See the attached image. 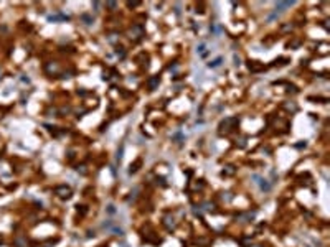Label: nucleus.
<instances>
[{
  "label": "nucleus",
  "instance_id": "4",
  "mask_svg": "<svg viewBox=\"0 0 330 247\" xmlns=\"http://www.w3.org/2000/svg\"><path fill=\"white\" fill-rule=\"evenodd\" d=\"M253 180H256V183L259 185V188H261L263 191H269V189H271V185L267 183V180L261 178L259 175H254V176H253Z\"/></svg>",
  "mask_w": 330,
  "mask_h": 247
},
{
  "label": "nucleus",
  "instance_id": "23",
  "mask_svg": "<svg viewBox=\"0 0 330 247\" xmlns=\"http://www.w3.org/2000/svg\"><path fill=\"white\" fill-rule=\"evenodd\" d=\"M233 60H234V66H239V64H241V63H239V61H241V60H239V56H236V54H234V58H233Z\"/></svg>",
  "mask_w": 330,
  "mask_h": 247
},
{
  "label": "nucleus",
  "instance_id": "25",
  "mask_svg": "<svg viewBox=\"0 0 330 247\" xmlns=\"http://www.w3.org/2000/svg\"><path fill=\"white\" fill-rule=\"evenodd\" d=\"M61 78H63V79H69V78H71V73H65Z\"/></svg>",
  "mask_w": 330,
  "mask_h": 247
},
{
  "label": "nucleus",
  "instance_id": "27",
  "mask_svg": "<svg viewBox=\"0 0 330 247\" xmlns=\"http://www.w3.org/2000/svg\"><path fill=\"white\" fill-rule=\"evenodd\" d=\"M305 247H310V246H305Z\"/></svg>",
  "mask_w": 330,
  "mask_h": 247
},
{
  "label": "nucleus",
  "instance_id": "16",
  "mask_svg": "<svg viewBox=\"0 0 330 247\" xmlns=\"http://www.w3.org/2000/svg\"><path fill=\"white\" fill-rule=\"evenodd\" d=\"M203 206H205L206 211H213V209H215V204H210V203H205Z\"/></svg>",
  "mask_w": 330,
  "mask_h": 247
},
{
  "label": "nucleus",
  "instance_id": "19",
  "mask_svg": "<svg viewBox=\"0 0 330 247\" xmlns=\"http://www.w3.org/2000/svg\"><path fill=\"white\" fill-rule=\"evenodd\" d=\"M228 168H230V170H226V171L223 170V175H233V173H234V168H233V167H228Z\"/></svg>",
  "mask_w": 330,
  "mask_h": 247
},
{
  "label": "nucleus",
  "instance_id": "10",
  "mask_svg": "<svg viewBox=\"0 0 330 247\" xmlns=\"http://www.w3.org/2000/svg\"><path fill=\"white\" fill-rule=\"evenodd\" d=\"M79 18H81V21H83L84 25H91L92 21H94V18H92V15H89V13H83V15H81V17H79Z\"/></svg>",
  "mask_w": 330,
  "mask_h": 247
},
{
  "label": "nucleus",
  "instance_id": "11",
  "mask_svg": "<svg viewBox=\"0 0 330 247\" xmlns=\"http://www.w3.org/2000/svg\"><path fill=\"white\" fill-rule=\"evenodd\" d=\"M221 63H223V58H221V56H218L216 60H213V61H210V63H208V68H218Z\"/></svg>",
  "mask_w": 330,
  "mask_h": 247
},
{
  "label": "nucleus",
  "instance_id": "15",
  "mask_svg": "<svg viewBox=\"0 0 330 247\" xmlns=\"http://www.w3.org/2000/svg\"><path fill=\"white\" fill-rule=\"evenodd\" d=\"M116 54H117V56H121V58H124V56H125L124 48H116Z\"/></svg>",
  "mask_w": 330,
  "mask_h": 247
},
{
  "label": "nucleus",
  "instance_id": "26",
  "mask_svg": "<svg viewBox=\"0 0 330 247\" xmlns=\"http://www.w3.org/2000/svg\"><path fill=\"white\" fill-rule=\"evenodd\" d=\"M92 7L96 8V12H98V8L101 7V3H99V2H94V3H92Z\"/></svg>",
  "mask_w": 330,
  "mask_h": 247
},
{
  "label": "nucleus",
  "instance_id": "13",
  "mask_svg": "<svg viewBox=\"0 0 330 247\" xmlns=\"http://www.w3.org/2000/svg\"><path fill=\"white\" fill-rule=\"evenodd\" d=\"M119 38V35L117 33H111L109 36H107V41H111V43H116V40Z\"/></svg>",
  "mask_w": 330,
  "mask_h": 247
},
{
  "label": "nucleus",
  "instance_id": "22",
  "mask_svg": "<svg viewBox=\"0 0 330 247\" xmlns=\"http://www.w3.org/2000/svg\"><path fill=\"white\" fill-rule=\"evenodd\" d=\"M107 213H109V214L116 213V209H114V206H112V204H109V206H107Z\"/></svg>",
  "mask_w": 330,
  "mask_h": 247
},
{
  "label": "nucleus",
  "instance_id": "28",
  "mask_svg": "<svg viewBox=\"0 0 330 247\" xmlns=\"http://www.w3.org/2000/svg\"><path fill=\"white\" fill-rule=\"evenodd\" d=\"M254 247H259V246H254Z\"/></svg>",
  "mask_w": 330,
  "mask_h": 247
},
{
  "label": "nucleus",
  "instance_id": "6",
  "mask_svg": "<svg viewBox=\"0 0 330 247\" xmlns=\"http://www.w3.org/2000/svg\"><path fill=\"white\" fill-rule=\"evenodd\" d=\"M69 20V17L65 13H55V15H48V21H65Z\"/></svg>",
  "mask_w": 330,
  "mask_h": 247
},
{
  "label": "nucleus",
  "instance_id": "12",
  "mask_svg": "<svg viewBox=\"0 0 330 247\" xmlns=\"http://www.w3.org/2000/svg\"><path fill=\"white\" fill-rule=\"evenodd\" d=\"M58 69H59V66L56 64V63H55V64H53V63H48V64H46V71H48V73H51V71L53 73H56Z\"/></svg>",
  "mask_w": 330,
  "mask_h": 247
},
{
  "label": "nucleus",
  "instance_id": "3",
  "mask_svg": "<svg viewBox=\"0 0 330 247\" xmlns=\"http://www.w3.org/2000/svg\"><path fill=\"white\" fill-rule=\"evenodd\" d=\"M55 193L58 194L59 198H69L71 196V188L66 186V185H61V186H56Z\"/></svg>",
  "mask_w": 330,
  "mask_h": 247
},
{
  "label": "nucleus",
  "instance_id": "7",
  "mask_svg": "<svg viewBox=\"0 0 330 247\" xmlns=\"http://www.w3.org/2000/svg\"><path fill=\"white\" fill-rule=\"evenodd\" d=\"M248 68H249V71H253V73H257V71H264L266 68L263 66V64H259L257 61H249L248 63Z\"/></svg>",
  "mask_w": 330,
  "mask_h": 247
},
{
  "label": "nucleus",
  "instance_id": "17",
  "mask_svg": "<svg viewBox=\"0 0 330 247\" xmlns=\"http://www.w3.org/2000/svg\"><path fill=\"white\" fill-rule=\"evenodd\" d=\"M139 165H140V161H137L135 165H131V170H129V171H131V173H134V171H137V167H139Z\"/></svg>",
  "mask_w": 330,
  "mask_h": 247
},
{
  "label": "nucleus",
  "instance_id": "20",
  "mask_svg": "<svg viewBox=\"0 0 330 247\" xmlns=\"http://www.w3.org/2000/svg\"><path fill=\"white\" fill-rule=\"evenodd\" d=\"M106 7H109V8H116V7H117V3H116V2H107V3H106Z\"/></svg>",
  "mask_w": 330,
  "mask_h": 247
},
{
  "label": "nucleus",
  "instance_id": "14",
  "mask_svg": "<svg viewBox=\"0 0 330 247\" xmlns=\"http://www.w3.org/2000/svg\"><path fill=\"white\" fill-rule=\"evenodd\" d=\"M205 48H206V45L205 43H200L197 46V53H200V54H203V51H205Z\"/></svg>",
  "mask_w": 330,
  "mask_h": 247
},
{
  "label": "nucleus",
  "instance_id": "9",
  "mask_svg": "<svg viewBox=\"0 0 330 247\" xmlns=\"http://www.w3.org/2000/svg\"><path fill=\"white\" fill-rule=\"evenodd\" d=\"M158 82H160V76H152L150 79H149V89H150V91H155L158 86Z\"/></svg>",
  "mask_w": 330,
  "mask_h": 247
},
{
  "label": "nucleus",
  "instance_id": "24",
  "mask_svg": "<svg viewBox=\"0 0 330 247\" xmlns=\"http://www.w3.org/2000/svg\"><path fill=\"white\" fill-rule=\"evenodd\" d=\"M140 2H127V7H137Z\"/></svg>",
  "mask_w": 330,
  "mask_h": 247
},
{
  "label": "nucleus",
  "instance_id": "2",
  "mask_svg": "<svg viewBox=\"0 0 330 247\" xmlns=\"http://www.w3.org/2000/svg\"><path fill=\"white\" fill-rule=\"evenodd\" d=\"M231 124H238V117H228V119H224L221 124H220V134H223V132H230L231 129L230 125Z\"/></svg>",
  "mask_w": 330,
  "mask_h": 247
},
{
  "label": "nucleus",
  "instance_id": "21",
  "mask_svg": "<svg viewBox=\"0 0 330 247\" xmlns=\"http://www.w3.org/2000/svg\"><path fill=\"white\" fill-rule=\"evenodd\" d=\"M281 30H282V31H289V30H292V25H282Z\"/></svg>",
  "mask_w": 330,
  "mask_h": 247
},
{
  "label": "nucleus",
  "instance_id": "5",
  "mask_svg": "<svg viewBox=\"0 0 330 247\" xmlns=\"http://www.w3.org/2000/svg\"><path fill=\"white\" fill-rule=\"evenodd\" d=\"M292 5H296V2L292 0V2H277L276 3V12L279 13V12H284L286 8H290Z\"/></svg>",
  "mask_w": 330,
  "mask_h": 247
},
{
  "label": "nucleus",
  "instance_id": "8",
  "mask_svg": "<svg viewBox=\"0 0 330 247\" xmlns=\"http://www.w3.org/2000/svg\"><path fill=\"white\" fill-rule=\"evenodd\" d=\"M254 214H256V213H244V214H238V216H236V221H239V222H248V221H251L253 218H254Z\"/></svg>",
  "mask_w": 330,
  "mask_h": 247
},
{
  "label": "nucleus",
  "instance_id": "1",
  "mask_svg": "<svg viewBox=\"0 0 330 247\" xmlns=\"http://www.w3.org/2000/svg\"><path fill=\"white\" fill-rule=\"evenodd\" d=\"M144 35H145V30H144V27H142L140 23L132 25V28L129 30V38H131V40H140Z\"/></svg>",
  "mask_w": 330,
  "mask_h": 247
},
{
  "label": "nucleus",
  "instance_id": "18",
  "mask_svg": "<svg viewBox=\"0 0 330 247\" xmlns=\"http://www.w3.org/2000/svg\"><path fill=\"white\" fill-rule=\"evenodd\" d=\"M277 17H279V13H277V12H274L272 15H269V17H267V20H269V21H272V20H276Z\"/></svg>",
  "mask_w": 330,
  "mask_h": 247
}]
</instances>
